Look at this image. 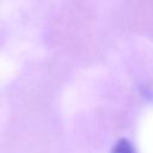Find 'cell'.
<instances>
[{"label":"cell","instance_id":"cell-1","mask_svg":"<svg viewBox=\"0 0 153 153\" xmlns=\"http://www.w3.org/2000/svg\"><path fill=\"white\" fill-rule=\"evenodd\" d=\"M111 153H136L134 146L127 139H120L111 149Z\"/></svg>","mask_w":153,"mask_h":153}]
</instances>
